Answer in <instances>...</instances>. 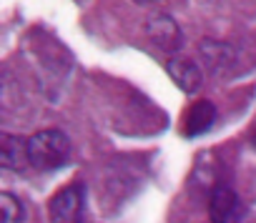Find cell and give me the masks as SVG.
Segmentation results:
<instances>
[{"label":"cell","mask_w":256,"mask_h":223,"mask_svg":"<svg viewBox=\"0 0 256 223\" xmlns=\"http://www.w3.org/2000/svg\"><path fill=\"white\" fill-rule=\"evenodd\" d=\"M68 156H70V141L58 128H48L28 138V161L38 171L46 173L56 171L68 161Z\"/></svg>","instance_id":"cell-1"},{"label":"cell","mask_w":256,"mask_h":223,"mask_svg":"<svg viewBox=\"0 0 256 223\" xmlns=\"http://www.w3.org/2000/svg\"><path fill=\"white\" fill-rule=\"evenodd\" d=\"M86 216V188L80 183L66 186L48 203L50 223H83Z\"/></svg>","instance_id":"cell-2"},{"label":"cell","mask_w":256,"mask_h":223,"mask_svg":"<svg viewBox=\"0 0 256 223\" xmlns=\"http://www.w3.org/2000/svg\"><path fill=\"white\" fill-rule=\"evenodd\" d=\"M208 216L211 223H241L246 216V206L241 203V198L231 186L218 183L208 198Z\"/></svg>","instance_id":"cell-3"},{"label":"cell","mask_w":256,"mask_h":223,"mask_svg":"<svg viewBox=\"0 0 256 223\" xmlns=\"http://www.w3.org/2000/svg\"><path fill=\"white\" fill-rule=\"evenodd\" d=\"M146 35L164 53H178L184 48V33H181L178 23L174 18H168V15H154V18H148Z\"/></svg>","instance_id":"cell-4"},{"label":"cell","mask_w":256,"mask_h":223,"mask_svg":"<svg viewBox=\"0 0 256 223\" xmlns=\"http://www.w3.org/2000/svg\"><path fill=\"white\" fill-rule=\"evenodd\" d=\"M198 55H201L204 68H208L214 75H221V73L231 70L234 63H236V50H234L228 43L211 40V38L201 40V45H198Z\"/></svg>","instance_id":"cell-5"},{"label":"cell","mask_w":256,"mask_h":223,"mask_svg":"<svg viewBox=\"0 0 256 223\" xmlns=\"http://www.w3.org/2000/svg\"><path fill=\"white\" fill-rule=\"evenodd\" d=\"M166 70H168V75H171V80L184 90V93H196L198 88H201V83H204V70H201V65H196L194 60H188V58H171L168 63H166Z\"/></svg>","instance_id":"cell-6"},{"label":"cell","mask_w":256,"mask_h":223,"mask_svg":"<svg viewBox=\"0 0 256 223\" xmlns=\"http://www.w3.org/2000/svg\"><path fill=\"white\" fill-rule=\"evenodd\" d=\"M216 105L211 100H196L191 108H188V116H186V123H184V133L188 138H196V136H204L211 131V126L216 123Z\"/></svg>","instance_id":"cell-7"},{"label":"cell","mask_w":256,"mask_h":223,"mask_svg":"<svg viewBox=\"0 0 256 223\" xmlns=\"http://www.w3.org/2000/svg\"><path fill=\"white\" fill-rule=\"evenodd\" d=\"M0 163H3L6 171H23L26 166H30L28 141H23L20 136L3 133L0 136Z\"/></svg>","instance_id":"cell-8"},{"label":"cell","mask_w":256,"mask_h":223,"mask_svg":"<svg viewBox=\"0 0 256 223\" xmlns=\"http://www.w3.org/2000/svg\"><path fill=\"white\" fill-rule=\"evenodd\" d=\"M0 223H26V206L13 193H0Z\"/></svg>","instance_id":"cell-9"},{"label":"cell","mask_w":256,"mask_h":223,"mask_svg":"<svg viewBox=\"0 0 256 223\" xmlns=\"http://www.w3.org/2000/svg\"><path fill=\"white\" fill-rule=\"evenodd\" d=\"M138 3H156V0H138Z\"/></svg>","instance_id":"cell-10"}]
</instances>
